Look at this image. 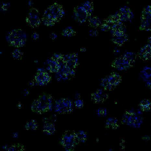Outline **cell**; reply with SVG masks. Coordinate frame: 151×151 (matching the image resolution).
I'll list each match as a JSON object with an SVG mask.
<instances>
[{"label":"cell","instance_id":"1","mask_svg":"<svg viewBox=\"0 0 151 151\" xmlns=\"http://www.w3.org/2000/svg\"><path fill=\"white\" fill-rule=\"evenodd\" d=\"M65 14V11L62 5L57 2L48 6L44 10L42 22L47 27H52L58 23Z\"/></svg>","mask_w":151,"mask_h":151},{"label":"cell","instance_id":"2","mask_svg":"<svg viewBox=\"0 0 151 151\" xmlns=\"http://www.w3.org/2000/svg\"><path fill=\"white\" fill-rule=\"evenodd\" d=\"M53 98L51 95L43 93L32 103L31 110L37 114H42L52 111L53 109Z\"/></svg>","mask_w":151,"mask_h":151},{"label":"cell","instance_id":"3","mask_svg":"<svg viewBox=\"0 0 151 151\" xmlns=\"http://www.w3.org/2000/svg\"><path fill=\"white\" fill-rule=\"evenodd\" d=\"M5 39L9 46L20 48L26 44L27 35L26 32L22 29L14 28L6 33Z\"/></svg>","mask_w":151,"mask_h":151},{"label":"cell","instance_id":"4","mask_svg":"<svg viewBox=\"0 0 151 151\" xmlns=\"http://www.w3.org/2000/svg\"><path fill=\"white\" fill-rule=\"evenodd\" d=\"M135 53L127 51L114 59L111 63V66L119 71L126 70L130 68L135 62Z\"/></svg>","mask_w":151,"mask_h":151},{"label":"cell","instance_id":"5","mask_svg":"<svg viewBox=\"0 0 151 151\" xmlns=\"http://www.w3.org/2000/svg\"><path fill=\"white\" fill-rule=\"evenodd\" d=\"M122 122L130 127L138 129L144 122L143 115L138 114L136 109H131L124 112L122 119Z\"/></svg>","mask_w":151,"mask_h":151},{"label":"cell","instance_id":"6","mask_svg":"<svg viewBox=\"0 0 151 151\" xmlns=\"http://www.w3.org/2000/svg\"><path fill=\"white\" fill-rule=\"evenodd\" d=\"M51 80V76L46 70L43 68H39L28 84L31 86H45L49 84Z\"/></svg>","mask_w":151,"mask_h":151},{"label":"cell","instance_id":"7","mask_svg":"<svg viewBox=\"0 0 151 151\" xmlns=\"http://www.w3.org/2000/svg\"><path fill=\"white\" fill-rule=\"evenodd\" d=\"M74 105L71 99L61 98L55 101L53 110L56 113L60 114L71 113L73 111Z\"/></svg>","mask_w":151,"mask_h":151},{"label":"cell","instance_id":"8","mask_svg":"<svg viewBox=\"0 0 151 151\" xmlns=\"http://www.w3.org/2000/svg\"><path fill=\"white\" fill-rule=\"evenodd\" d=\"M121 81L119 74L116 72H112L101 79L100 85L104 90L110 91L116 88Z\"/></svg>","mask_w":151,"mask_h":151},{"label":"cell","instance_id":"9","mask_svg":"<svg viewBox=\"0 0 151 151\" xmlns=\"http://www.w3.org/2000/svg\"><path fill=\"white\" fill-rule=\"evenodd\" d=\"M60 144L65 151L73 150L79 144L76 139L75 132L70 131L65 132L60 138Z\"/></svg>","mask_w":151,"mask_h":151},{"label":"cell","instance_id":"10","mask_svg":"<svg viewBox=\"0 0 151 151\" xmlns=\"http://www.w3.org/2000/svg\"><path fill=\"white\" fill-rule=\"evenodd\" d=\"M140 20L139 30L150 31L151 29V7L150 5H147L143 8L141 12Z\"/></svg>","mask_w":151,"mask_h":151},{"label":"cell","instance_id":"11","mask_svg":"<svg viewBox=\"0 0 151 151\" xmlns=\"http://www.w3.org/2000/svg\"><path fill=\"white\" fill-rule=\"evenodd\" d=\"M25 21L29 26L32 28L39 27L42 20L38 9L34 7L31 8L26 17Z\"/></svg>","mask_w":151,"mask_h":151},{"label":"cell","instance_id":"12","mask_svg":"<svg viewBox=\"0 0 151 151\" xmlns=\"http://www.w3.org/2000/svg\"><path fill=\"white\" fill-rule=\"evenodd\" d=\"M115 14L117 16L119 21L122 22H131L134 17V14L129 6L124 5L120 7Z\"/></svg>","mask_w":151,"mask_h":151},{"label":"cell","instance_id":"13","mask_svg":"<svg viewBox=\"0 0 151 151\" xmlns=\"http://www.w3.org/2000/svg\"><path fill=\"white\" fill-rule=\"evenodd\" d=\"M73 17L75 20L80 24H83L90 18L86 9L81 4L73 9Z\"/></svg>","mask_w":151,"mask_h":151},{"label":"cell","instance_id":"14","mask_svg":"<svg viewBox=\"0 0 151 151\" xmlns=\"http://www.w3.org/2000/svg\"><path fill=\"white\" fill-rule=\"evenodd\" d=\"M56 118L45 117L43 119L42 131L47 136L52 135L56 131Z\"/></svg>","mask_w":151,"mask_h":151},{"label":"cell","instance_id":"15","mask_svg":"<svg viewBox=\"0 0 151 151\" xmlns=\"http://www.w3.org/2000/svg\"><path fill=\"white\" fill-rule=\"evenodd\" d=\"M110 32L112 37H120L127 34V29L124 22L119 21L111 25Z\"/></svg>","mask_w":151,"mask_h":151},{"label":"cell","instance_id":"16","mask_svg":"<svg viewBox=\"0 0 151 151\" xmlns=\"http://www.w3.org/2000/svg\"><path fill=\"white\" fill-rule=\"evenodd\" d=\"M107 94L104 92V90L102 88H98L91 95L92 101L97 104L101 103L107 99Z\"/></svg>","mask_w":151,"mask_h":151},{"label":"cell","instance_id":"17","mask_svg":"<svg viewBox=\"0 0 151 151\" xmlns=\"http://www.w3.org/2000/svg\"><path fill=\"white\" fill-rule=\"evenodd\" d=\"M151 55V44L147 43L140 48L138 55L141 59L148 60L150 59Z\"/></svg>","mask_w":151,"mask_h":151},{"label":"cell","instance_id":"18","mask_svg":"<svg viewBox=\"0 0 151 151\" xmlns=\"http://www.w3.org/2000/svg\"><path fill=\"white\" fill-rule=\"evenodd\" d=\"M151 68L149 65L144 66L139 73L140 78L142 81L146 82L151 80Z\"/></svg>","mask_w":151,"mask_h":151},{"label":"cell","instance_id":"19","mask_svg":"<svg viewBox=\"0 0 151 151\" xmlns=\"http://www.w3.org/2000/svg\"><path fill=\"white\" fill-rule=\"evenodd\" d=\"M1 148L2 150L7 151L23 150L25 149L24 145L20 143L5 144Z\"/></svg>","mask_w":151,"mask_h":151},{"label":"cell","instance_id":"20","mask_svg":"<svg viewBox=\"0 0 151 151\" xmlns=\"http://www.w3.org/2000/svg\"><path fill=\"white\" fill-rule=\"evenodd\" d=\"M129 40V36L127 34L123 36L112 37L111 40L112 42L117 47L121 46Z\"/></svg>","mask_w":151,"mask_h":151},{"label":"cell","instance_id":"21","mask_svg":"<svg viewBox=\"0 0 151 151\" xmlns=\"http://www.w3.org/2000/svg\"><path fill=\"white\" fill-rule=\"evenodd\" d=\"M119 121L115 117H110L108 118L105 122V127L109 129H115L118 126Z\"/></svg>","mask_w":151,"mask_h":151},{"label":"cell","instance_id":"22","mask_svg":"<svg viewBox=\"0 0 151 151\" xmlns=\"http://www.w3.org/2000/svg\"><path fill=\"white\" fill-rule=\"evenodd\" d=\"M76 139L79 143H84L87 139L88 134L86 132L83 130H79L75 132Z\"/></svg>","mask_w":151,"mask_h":151},{"label":"cell","instance_id":"23","mask_svg":"<svg viewBox=\"0 0 151 151\" xmlns=\"http://www.w3.org/2000/svg\"><path fill=\"white\" fill-rule=\"evenodd\" d=\"M88 21L89 26L95 29L100 27L102 23L101 19L98 16H92Z\"/></svg>","mask_w":151,"mask_h":151},{"label":"cell","instance_id":"24","mask_svg":"<svg viewBox=\"0 0 151 151\" xmlns=\"http://www.w3.org/2000/svg\"><path fill=\"white\" fill-rule=\"evenodd\" d=\"M38 123L35 119H31L27 121L24 126L25 129L28 130L35 131L37 130L38 127Z\"/></svg>","mask_w":151,"mask_h":151},{"label":"cell","instance_id":"25","mask_svg":"<svg viewBox=\"0 0 151 151\" xmlns=\"http://www.w3.org/2000/svg\"><path fill=\"white\" fill-rule=\"evenodd\" d=\"M139 108L143 112H149L150 110L151 102L149 99H143L139 102Z\"/></svg>","mask_w":151,"mask_h":151},{"label":"cell","instance_id":"26","mask_svg":"<svg viewBox=\"0 0 151 151\" xmlns=\"http://www.w3.org/2000/svg\"><path fill=\"white\" fill-rule=\"evenodd\" d=\"M76 34V32L71 26H69L63 29L61 33L63 36L68 37L75 36Z\"/></svg>","mask_w":151,"mask_h":151},{"label":"cell","instance_id":"27","mask_svg":"<svg viewBox=\"0 0 151 151\" xmlns=\"http://www.w3.org/2000/svg\"><path fill=\"white\" fill-rule=\"evenodd\" d=\"M81 4L85 7L87 11L90 18L92 17L94 11V5L91 1H87L82 3Z\"/></svg>","mask_w":151,"mask_h":151},{"label":"cell","instance_id":"28","mask_svg":"<svg viewBox=\"0 0 151 151\" xmlns=\"http://www.w3.org/2000/svg\"><path fill=\"white\" fill-rule=\"evenodd\" d=\"M11 56L14 59L20 60L23 58L24 53L20 48H16L11 53Z\"/></svg>","mask_w":151,"mask_h":151},{"label":"cell","instance_id":"29","mask_svg":"<svg viewBox=\"0 0 151 151\" xmlns=\"http://www.w3.org/2000/svg\"><path fill=\"white\" fill-rule=\"evenodd\" d=\"M96 114L99 117H104L107 116L108 111L106 108L100 107L98 108L96 111Z\"/></svg>","mask_w":151,"mask_h":151},{"label":"cell","instance_id":"30","mask_svg":"<svg viewBox=\"0 0 151 151\" xmlns=\"http://www.w3.org/2000/svg\"><path fill=\"white\" fill-rule=\"evenodd\" d=\"M11 6L10 2L2 1H1L0 11L2 12H5L8 11Z\"/></svg>","mask_w":151,"mask_h":151},{"label":"cell","instance_id":"31","mask_svg":"<svg viewBox=\"0 0 151 151\" xmlns=\"http://www.w3.org/2000/svg\"><path fill=\"white\" fill-rule=\"evenodd\" d=\"M73 103L77 109L82 108L84 105V102L80 98L76 99Z\"/></svg>","mask_w":151,"mask_h":151},{"label":"cell","instance_id":"32","mask_svg":"<svg viewBox=\"0 0 151 151\" xmlns=\"http://www.w3.org/2000/svg\"><path fill=\"white\" fill-rule=\"evenodd\" d=\"M111 25L108 24L107 22H104L102 23L100 26V30L101 31L105 32L110 31Z\"/></svg>","mask_w":151,"mask_h":151},{"label":"cell","instance_id":"33","mask_svg":"<svg viewBox=\"0 0 151 151\" xmlns=\"http://www.w3.org/2000/svg\"><path fill=\"white\" fill-rule=\"evenodd\" d=\"M88 33L89 36L92 37H97L99 33L98 30L95 28L90 30Z\"/></svg>","mask_w":151,"mask_h":151},{"label":"cell","instance_id":"34","mask_svg":"<svg viewBox=\"0 0 151 151\" xmlns=\"http://www.w3.org/2000/svg\"><path fill=\"white\" fill-rule=\"evenodd\" d=\"M32 38L34 40H36L40 38V35L36 32H34L32 35Z\"/></svg>","mask_w":151,"mask_h":151},{"label":"cell","instance_id":"35","mask_svg":"<svg viewBox=\"0 0 151 151\" xmlns=\"http://www.w3.org/2000/svg\"><path fill=\"white\" fill-rule=\"evenodd\" d=\"M58 37L56 33L53 32L51 33L50 35V37L52 40H55L57 39Z\"/></svg>","mask_w":151,"mask_h":151},{"label":"cell","instance_id":"36","mask_svg":"<svg viewBox=\"0 0 151 151\" xmlns=\"http://www.w3.org/2000/svg\"><path fill=\"white\" fill-rule=\"evenodd\" d=\"M118 47L116 46L115 47L114 50V53L115 55H117L120 54L121 52V50Z\"/></svg>","mask_w":151,"mask_h":151},{"label":"cell","instance_id":"37","mask_svg":"<svg viewBox=\"0 0 151 151\" xmlns=\"http://www.w3.org/2000/svg\"><path fill=\"white\" fill-rule=\"evenodd\" d=\"M142 139L145 141H149L150 139V136L148 135L143 136L142 137Z\"/></svg>","mask_w":151,"mask_h":151},{"label":"cell","instance_id":"38","mask_svg":"<svg viewBox=\"0 0 151 151\" xmlns=\"http://www.w3.org/2000/svg\"><path fill=\"white\" fill-rule=\"evenodd\" d=\"M11 136L12 138H14V139H17L19 136V134L17 132H15L12 134Z\"/></svg>","mask_w":151,"mask_h":151},{"label":"cell","instance_id":"39","mask_svg":"<svg viewBox=\"0 0 151 151\" xmlns=\"http://www.w3.org/2000/svg\"><path fill=\"white\" fill-rule=\"evenodd\" d=\"M30 92L27 89H25L22 91V94L24 96H26L29 94Z\"/></svg>","mask_w":151,"mask_h":151},{"label":"cell","instance_id":"40","mask_svg":"<svg viewBox=\"0 0 151 151\" xmlns=\"http://www.w3.org/2000/svg\"><path fill=\"white\" fill-rule=\"evenodd\" d=\"M146 86L148 88L150 89L151 88V80L147 81L145 83Z\"/></svg>","mask_w":151,"mask_h":151},{"label":"cell","instance_id":"41","mask_svg":"<svg viewBox=\"0 0 151 151\" xmlns=\"http://www.w3.org/2000/svg\"><path fill=\"white\" fill-rule=\"evenodd\" d=\"M28 5L29 6H32L34 4V2L32 0H29V1L27 3Z\"/></svg>","mask_w":151,"mask_h":151},{"label":"cell","instance_id":"42","mask_svg":"<svg viewBox=\"0 0 151 151\" xmlns=\"http://www.w3.org/2000/svg\"><path fill=\"white\" fill-rule=\"evenodd\" d=\"M75 99L80 98V94L78 93H76L75 95Z\"/></svg>","mask_w":151,"mask_h":151},{"label":"cell","instance_id":"43","mask_svg":"<svg viewBox=\"0 0 151 151\" xmlns=\"http://www.w3.org/2000/svg\"><path fill=\"white\" fill-rule=\"evenodd\" d=\"M86 48L85 47H82L80 49V51H81V52H85L86 51Z\"/></svg>","mask_w":151,"mask_h":151},{"label":"cell","instance_id":"44","mask_svg":"<svg viewBox=\"0 0 151 151\" xmlns=\"http://www.w3.org/2000/svg\"><path fill=\"white\" fill-rule=\"evenodd\" d=\"M147 40H148V43H147L151 44V37H148V38Z\"/></svg>","mask_w":151,"mask_h":151}]
</instances>
